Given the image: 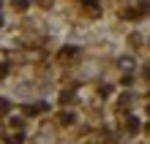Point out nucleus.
Wrapping results in <instances>:
<instances>
[{"mask_svg":"<svg viewBox=\"0 0 150 144\" xmlns=\"http://www.w3.org/2000/svg\"><path fill=\"white\" fill-rule=\"evenodd\" d=\"M147 131H150V125H147Z\"/></svg>","mask_w":150,"mask_h":144,"instance_id":"10","label":"nucleus"},{"mask_svg":"<svg viewBox=\"0 0 150 144\" xmlns=\"http://www.w3.org/2000/svg\"><path fill=\"white\" fill-rule=\"evenodd\" d=\"M11 6H14V8H19V11H22V8H28V0H11Z\"/></svg>","mask_w":150,"mask_h":144,"instance_id":"5","label":"nucleus"},{"mask_svg":"<svg viewBox=\"0 0 150 144\" xmlns=\"http://www.w3.org/2000/svg\"><path fill=\"white\" fill-rule=\"evenodd\" d=\"M128 131H131V133L139 131V120H137V117H128Z\"/></svg>","mask_w":150,"mask_h":144,"instance_id":"3","label":"nucleus"},{"mask_svg":"<svg viewBox=\"0 0 150 144\" xmlns=\"http://www.w3.org/2000/svg\"><path fill=\"white\" fill-rule=\"evenodd\" d=\"M60 101H63V103H71L74 95H71V93H63V95H60Z\"/></svg>","mask_w":150,"mask_h":144,"instance_id":"8","label":"nucleus"},{"mask_svg":"<svg viewBox=\"0 0 150 144\" xmlns=\"http://www.w3.org/2000/svg\"><path fill=\"white\" fill-rule=\"evenodd\" d=\"M60 122H63V125H71V122H74V114L63 112V114H60Z\"/></svg>","mask_w":150,"mask_h":144,"instance_id":"4","label":"nucleus"},{"mask_svg":"<svg viewBox=\"0 0 150 144\" xmlns=\"http://www.w3.org/2000/svg\"><path fill=\"white\" fill-rule=\"evenodd\" d=\"M139 11H150V0H139Z\"/></svg>","mask_w":150,"mask_h":144,"instance_id":"7","label":"nucleus"},{"mask_svg":"<svg viewBox=\"0 0 150 144\" xmlns=\"http://www.w3.org/2000/svg\"><path fill=\"white\" fill-rule=\"evenodd\" d=\"M76 55V46H66V49H60V57H74Z\"/></svg>","mask_w":150,"mask_h":144,"instance_id":"2","label":"nucleus"},{"mask_svg":"<svg viewBox=\"0 0 150 144\" xmlns=\"http://www.w3.org/2000/svg\"><path fill=\"white\" fill-rule=\"evenodd\" d=\"M145 76H147V79H150V65H145Z\"/></svg>","mask_w":150,"mask_h":144,"instance_id":"9","label":"nucleus"},{"mask_svg":"<svg viewBox=\"0 0 150 144\" xmlns=\"http://www.w3.org/2000/svg\"><path fill=\"white\" fill-rule=\"evenodd\" d=\"M117 68H123V71L134 68V60H131V57H120V60H117Z\"/></svg>","mask_w":150,"mask_h":144,"instance_id":"1","label":"nucleus"},{"mask_svg":"<svg viewBox=\"0 0 150 144\" xmlns=\"http://www.w3.org/2000/svg\"><path fill=\"white\" fill-rule=\"evenodd\" d=\"M25 141V136H22V133H16V136H11V139H8V144H22Z\"/></svg>","mask_w":150,"mask_h":144,"instance_id":"6","label":"nucleus"}]
</instances>
